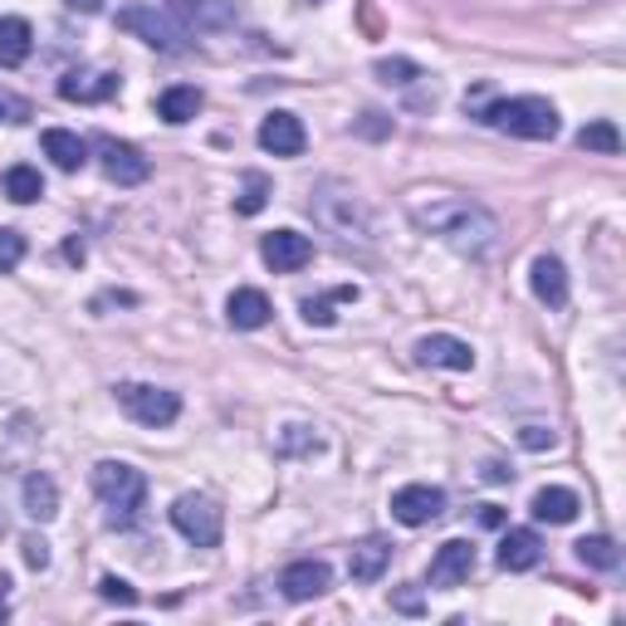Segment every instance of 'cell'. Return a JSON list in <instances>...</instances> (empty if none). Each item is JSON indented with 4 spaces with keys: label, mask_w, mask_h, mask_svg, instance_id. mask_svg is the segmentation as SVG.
<instances>
[{
    "label": "cell",
    "mask_w": 626,
    "mask_h": 626,
    "mask_svg": "<svg viewBox=\"0 0 626 626\" xmlns=\"http://www.w3.org/2000/svg\"><path fill=\"white\" fill-rule=\"evenodd\" d=\"M411 220L426 230V236L446 240L450 250L460 255H485L495 250V220H489L475 201L465 196H431V201H411Z\"/></svg>",
    "instance_id": "cell-1"
},
{
    "label": "cell",
    "mask_w": 626,
    "mask_h": 626,
    "mask_svg": "<svg viewBox=\"0 0 626 626\" xmlns=\"http://www.w3.org/2000/svg\"><path fill=\"white\" fill-rule=\"evenodd\" d=\"M480 118L495 132H509V138H529V142L558 138V108L548 98H499Z\"/></svg>",
    "instance_id": "cell-2"
},
{
    "label": "cell",
    "mask_w": 626,
    "mask_h": 626,
    "mask_svg": "<svg viewBox=\"0 0 626 626\" xmlns=\"http://www.w3.org/2000/svg\"><path fill=\"white\" fill-rule=\"evenodd\" d=\"M93 489H98V499H103V509L113 524H132L142 509V499H147L142 470H132L128 460H98L93 465Z\"/></svg>",
    "instance_id": "cell-3"
},
{
    "label": "cell",
    "mask_w": 626,
    "mask_h": 626,
    "mask_svg": "<svg viewBox=\"0 0 626 626\" xmlns=\"http://www.w3.org/2000/svg\"><path fill=\"white\" fill-rule=\"evenodd\" d=\"M118 30L138 34L142 44L162 49V54H177V49H187V24L171 16V10H157V6H122V10H118Z\"/></svg>",
    "instance_id": "cell-4"
},
{
    "label": "cell",
    "mask_w": 626,
    "mask_h": 626,
    "mask_svg": "<svg viewBox=\"0 0 626 626\" xmlns=\"http://www.w3.org/2000/svg\"><path fill=\"white\" fill-rule=\"evenodd\" d=\"M171 524H177V534L191 538L196 548H216L220 534H226V514L206 495H181L177 505H171Z\"/></svg>",
    "instance_id": "cell-5"
},
{
    "label": "cell",
    "mask_w": 626,
    "mask_h": 626,
    "mask_svg": "<svg viewBox=\"0 0 626 626\" xmlns=\"http://www.w3.org/2000/svg\"><path fill=\"white\" fill-rule=\"evenodd\" d=\"M118 401L132 421L142 426H171L181 416V397L167 387H152V382H122L118 387Z\"/></svg>",
    "instance_id": "cell-6"
},
{
    "label": "cell",
    "mask_w": 626,
    "mask_h": 626,
    "mask_svg": "<svg viewBox=\"0 0 626 626\" xmlns=\"http://www.w3.org/2000/svg\"><path fill=\"white\" fill-rule=\"evenodd\" d=\"M446 514V489L436 485H407L391 495V519L407 524V529H421V524H431Z\"/></svg>",
    "instance_id": "cell-7"
},
{
    "label": "cell",
    "mask_w": 626,
    "mask_h": 626,
    "mask_svg": "<svg viewBox=\"0 0 626 626\" xmlns=\"http://www.w3.org/2000/svg\"><path fill=\"white\" fill-rule=\"evenodd\" d=\"M260 255L275 275H294V269H304L314 260V240L299 236V230H269L260 240Z\"/></svg>",
    "instance_id": "cell-8"
},
{
    "label": "cell",
    "mask_w": 626,
    "mask_h": 626,
    "mask_svg": "<svg viewBox=\"0 0 626 626\" xmlns=\"http://www.w3.org/2000/svg\"><path fill=\"white\" fill-rule=\"evenodd\" d=\"M279 587H285L289 603H314V597H324L334 587V573H328L324 558H299L279 573Z\"/></svg>",
    "instance_id": "cell-9"
},
{
    "label": "cell",
    "mask_w": 626,
    "mask_h": 626,
    "mask_svg": "<svg viewBox=\"0 0 626 626\" xmlns=\"http://www.w3.org/2000/svg\"><path fill=\"white\" fill-rule=\"evenodd\" d=\"M470 573H475V548L465 544V538H450V544H440V548H436L426 583L440 587V593H450V587H460L465 578H470Z\"/></svg>",
    "instance_id": "cell-10"
},
{
    "label": "cell",
    "mask_w": 626,
    "mask_h": 626,
    "mask_svg": "<svg viewBox=\"0 0 626 626\" xmlns=\"http://www.w3.org/2000/svg\"><path fill=\"white\" fill-rule=\"evenodd\" d=\"M98 157H103V177L118 181V187H138L147 181V157L132 142H113V138H98Z\"/></svg>",
    "instance_id": "cell-11"
},
{
    "label": "cell",
    "mask_w": 626,
    "mask_h": 626,
    "mask_svg": "<svg viewBox=\"0 0 626 626\" xmlns=\"http://www.w3.org/2000/svg\"><path fill=\"white\" fill-rule=\"evenodd\" d=\"M167 10L181 24H196V30H226L236 24V0H167Z\"/></svg>",
    "instance_id": "cell-12"
},
{
    "label": "cell",
    "mask_w": 626,
    "mask_h": 626,
    "mask_svg": "<svg viewBox=\"0 0 626 626\" xmlns=\"http://www.w3.org/2000/svg\"><path fill=\"white\" fill-rule=\"evenodd\" d=\"M260 147L275 157H299L309 147V132H304V122L294 113H269L260 122Z\"/></svg>",
    "instance_id": "cell-13"
},
{
    "label": "cell",
    "mask_w": 626,
    "mask_h": 626,
    "mask_svg": "<svg viewBox=\"0 0 626 626\" xmlns=\"http://www.w3.org/2000/svg\"><path fill=\"white\" fill-rule=\"evenodd\" d=\"M416 362H426V367H450V372H470V367H475V352H470V342H460V338H450V334H431V338L416 342Z\"/></svg>",
    "instance_id": "cell-14"
},
{
    "label": "cell",
    "mask_w": 626,
    "mask_h": 626,
    "mask_svg": "<svg viewBox=\"0 0 626 626\" xmlns=\"http://www.w3.org/2000/svg\"><path fill=\"white\" fill-rule=\"evenodd\" d=\"M118 93V73H89V69H73L59 79V98L69 103H103V98Z\"/></svg>",
    "instance_id": "cell-15"
},
{
    "label": "cell",
    "mask_w": 626,
    "mask_h": 626,
    "mask_svg": "<svg viewBox=\"0 0 626 626\" xmlns=\"http://www.w3.org/2000/svg\"><path fill=\"white\" fill-rule=\"evenodd\" d=\"M538 558H544V538L534 529H509L499 538V568L505 573H529Z\"/></svg>",
    "instance_id": "cell-16"
},
{
    "label": "cell",
    "mask_w": 626,
    "mask_h": 626,
    "mask_svg": "<svg viewBox=\"0 0 626 626\" xmlns=\"http://www.w3.org/2000/svg\"><path fill=\"white\" fill-rule=\"evenodd\" d=\"M40 147H44V157H49V162H54L59 171H79L83 162H89V142H83L79 132H64V128H44Z\"/></svg>",
    "instance_id": "cell-17"
},
{
    "label": "cell",
    "mask_w": 626,
    "mask_h": 626,
    "mask_svg": "<svg viewBox=\"0 0 626 626\" xmlns=\"http://www.w3.org/2000/svg\"><path fill=\"white\" fill-rule=\"evenodd\" d=\"M269 299L260 289H236L226 299V318H230V328H245V334H250V328H265L269 324Z\"/></svg>",
    "instance_id": "cell-18"
},
{
    "label": "cell",
    "mask_w": 626,
    "mask_h": 626,
    "mask_svg": "<svg viewBox=\"0 0 626 626\" xmlns=\"http://www.w3.org/2000/svg\"><path fill=\"white\" fill-rule=\"evenodd\" d=\"M534 294L548 304V309H563L568 304V269L554 255H538L534 260Z\"/></svg>",
    "instance_id": "cell-19"
},
{
    "label": "cell",
    "mask_w": 626,
    "mask_h": 626,
    "mask_svg": "<svg viewBox=\"0 0 626 626\" xmlns=\"http://www.w3.org/2000/svg\"><path fill=\"white\" fill-rule=\"evenodd\" d=\"M534 519L538 524H573L578 519V495H573V489H563V485H548V489H538L534 495Z\"/></svg>",
    "instance_id": "cell-20"
},
{
    "label": "cell",
    "mask_w": 626,
    "mask_h": 626,
    "mask_svg": "<svg viewBox=\"0 0 626 626\" xmlns=\"http://www.w3.org/2000/svg\"><path fill=\"white\" fill-rule=\"evenodd\" d=\"M30 44H34L30 20H20V16L0 20V69H20L30 59Z\"/></svg>",
    "instance_id": "cell-21"
},
{
    "label": "cell",
    "mask_w": 626,
    "mask_h": 626,
    "mask_svg": "<svg viewBox=\"0 0 626 626\" xmlns=\"http://www.w3.org/2000/svg\"><path fill=\"white\" fill-rule=\"evenodd\" d=\"M387 563H391V544H387V538H367V544L352 548L348 573H352V583H377L387 573Z\"/></svg>",
    "instance_id": "cell-22"
},
{
    "label": "cell",
    "mask_w": 626,
    "mask_h": 626,
    "mask_svg": "<svg viewBox=\"0 0 626 626\" xmlns=\"http://www.w3.org/2000/svg\"><path fill=\"white\" fill-rule=\"evenodd\" d=\"M201 113V89H191V83H177V89H167L157 98V118L171 122V128H181V122H191Z\"/></svg>",
    "instance_id": "cell-23"
},
{
    "label": "cell",
    "mask_w": 626,
    "mask_h": 626,
    "mask_svg": "<svg viewBox=\"0 0 626 626\" xmlns=\"http://www.w3.org/2000/svg\"><path fill=\"white\" fill-rule=\"evenodd\" d=\"M24 514L40 524H49L59 514V489L49 475H30V480H24Z\"/></svg>",
    "instance_id": "cell-24"
},
{
    "label": "cell",
    "mask_w": 626,
    "mask_h": 626,
    "mask_svg": "<svg viewBox=\"0 0 626 626\" xmlns=\"http://www.w3.org/2000/svg\"><path fill=\"white\" fill-rule=\"evenodd\" d=\"M578 558L587 563V568H597V573H612V568H622V548L612 544L607 534H593V538H578Z\"/></svg>",
    "instance_id": "cell-25"
},
{
    "label": "cell",
    "mask_w": 626,
    "mask_h": 626,
    "mask_svg": "<svg viewBox=\"0 0 626 626\" xmlns=\"http://www.w3.org/2000/svg\"><path fill=\"white\" fill-rule=\"evenodd\" d=\"M6 196H10V201H16V206H30V201H40V196H44V181H40V171H34V167H10L6 171Z\"/></svg>",
    "instance_id": "cell-26"
},
{
    "label": "cell",
    "mask_w": 626,
    "mask_h": 626,
    "mask_svg": "<svg viewBox=\"0 0 626 626\" xmlns=\"http://www.w3.org/2000/svg\"><path fill=\"white\" fill-rule=\"evenodd\" d=\"M578 147H587V152H603V157H617L622 152V132L612 128V122H587V128L578 132Z\"/></svg>",
    "instance_id": "cell-27"
},
{
    "label": "cell",
    "mask_w": 626,
    "mask_h": 626,
    "mask_svg": "<svg viewBox=\"0 0 626 626\" xmlns=\"http://www.w3.org/2000/svg\"><path fill=\"white\" fill-rule=\"evenodd\" d=\"M265 201H269V181L260 177V171H250V177H245L240 201H236V211H240V216H260V211H265Z\"/></svg>",
    "instance_id": "cell-28"
},
{
    "label": "cell",
    "mask_w": 626,
    "mask_h": 626,
    "mask_svg": "<svg viewBox=\"0 0 626 626\" xmlns=\"http://www.w3.org/2000/svg\"><path fill=\"white\" fill-rule=\"evenodd\" d=\"M377 79H382V83H397V89H407L411 79H421V69H416L411 59H377Z\"/></svg>",
    "instance_id": "cell-29"
},
{
    "label": "cell",
    "mask_w": 626,
    "mask_h": 626,
    "mask_svg": "<svg viewBox=\"0 0 626 626\" xmlns=\"http://www.w3.org/2000/svg\"><path fill=\"white\" fill-rule=\"evenodd\" d=\"M20 260H24V236L6 226V230H0V275H10Z\"/></svg>",
    "instance_id": "cell-30"
},
{
    "label": "cell",
    "mask_w": 626,
    "mask_h": 626,
    "mask_svg": "<svg viewBox=\"0 0 626 626\" xmlns=\"http://www.w3.org/2000/svg\"><path fill=\"white\" fill-rule=\"evenodd\" d=\"M98 593H103L108 603H118V607H132V603H138V587H128L122 578H103V583H98Z\"/></svg>",
    "instance_id": "cell-31"
},
{
    "label": "cell",
    "mask_w": 626,
    "mask_h": 626,
    "mask_svg": "<svg viewBox=\"0 0 626 626\" xmlns=\"http://www.w3.org/2000/svg\"><path fill=\"white\" fill-rule=\"evenodd\" d=\"M304 318L318 324V328H328V324H334V304H328V299H304Z\"/></svg>",
    "instance_id": "cell-32"
},
{
    "label": "cell",
    "mask_w": 626,
    "mask_h": 626,
    "mask_svg": "<svg viewBox=\"0 0 626 626\" xmlns=\"http://www.w3.org/2000/svg\"><path fill=\"white\" fill-rule=\"evenodd\" d=\"M20 548H24V563H30V568H49V544H44V538L30 534Z\"/></svg>",
    "instance_id": "cell-33"
},
{
    "label": "cell",
    "mask_w": 626,
    "mask_h": 626,
    "mask_svg": "<svg viewBox=\"0 0 626 626\" xmlns=\"http://www.w3.org/2000/svg\"><path fill=\"white\" fill-rule=\"evenodd\" d=\"M519 440H524L529 450H548V446H554V431H544V426H524Z\"/></svg>",
    "instance_id": "cell-34"
},
{
    "label": "cell",
    "mask_w": 626,
    "mask_h": 626,
    "mask_svg": "<svg viewBox=\"0 0 626 626\" xmlns=\"http://www.w3.org/2000/svg\"><path fill=\"white\" fill-rule=\"evenodd\" d=\"M485 480L505 485V480H514V470H509V465H499V460H489V465H485Z\"/></svg>",
    "instance_id": "cell-35"
},
{
    "label": "cell",
    "mask_w": 626,
    "mask_h": 626,
    "mask_svg": "<svg viewBox=\"0 0 626 626\" xmlns=\"http://www.w3.org/2000/svg\"><path fill=\"white\" fill-rule=\"evenodd\" d=\"M480 524H485V529H499V524H505V509H499V505H485V509H480Z\"/></svg>",
    "instance_id": "cell-36"
},
{
    "label": "cell",
    "mask_w": 626,
    "mask_h": 626,
    "mask_svg": "<svg viewBox=\"0 0 626 626\" xmlns=\"http://www.w3.org/2000/svg\"><path fill=\"white\" fill-rule=\"evenodd\" d=\"M69 10H83V16H98V10H103V0H64Z\"/></svg>",
    "instance_id": "cell-37"
},
{
    "label": "cell",
    "mask_w": 626,
    "mask_h": 626,
    "mask_svg": "<svg viewBox=\"0 0 626 626\" xmlns=\"http://www.w3.org/2000/svg\"><path fill=\"white\" fill-rule=\"evenodd\" d=\"M64 260H69V265H83V240H69V245H64Z\"/></svg>",
    "instance_id": "cell-38"
},
{
    "label": "cell",
    "mask_w": 626,
    "mask_h": 626,
    "mask_svg": "<svg viewBox=\"0 0 626 626\" xmlns=\"http://www.w3.org/2000/svg\"><path fill=\"white\" fill-rule=\"evenodd\" d=\"M397 607L401 612H421V597H416V593H397Z\"/></svg>",
    "instance_id": "cell-39"
},
{
    "label": "cell",
    "mask_w": 626,
    "mask_h": 626,
    "mask_svg": "<svg viewBox=\"0 0 626 626\" xmlns=\"http://www.w3.org/2000/svg\"><path fill=\"white\" fill-rule=\"evenodd\" d=\"M0 118H6V103H0Z\"/></svg>",
    "instance_id": "cell-40"
}]
</instances>
